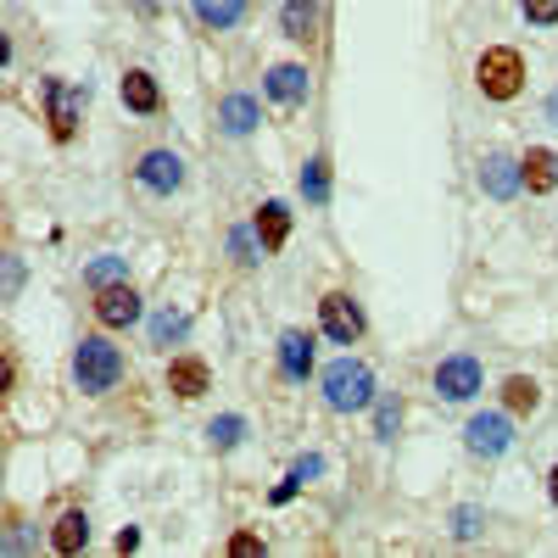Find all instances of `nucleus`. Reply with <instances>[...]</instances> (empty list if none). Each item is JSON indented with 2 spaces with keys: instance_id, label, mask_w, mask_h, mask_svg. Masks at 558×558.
Here are the masks:
<instances>
[{
  "instance_id": "obj_21",
  "label": "nucleus",
  "mask_w": 558,
  "mask_h": 558,
  "mask_svg": "<svg viewBox=\"0 0 558 558\" xmlns=\"http://www.w3.org/2000/svg\"><path fill=\"white\" fill-rule=\"evenodd\" d=\"M502 408H508V413H536V408H542V386H536L531 375H508V380H502Z\"/></svg>"
},
{
  "instance_id": "obj_36",
  "label": "nucleus",
  "mask_w": 558,
  "mask_h": 558,
  "mask_svg": "<svg viewBox=\"0 0 558 558\" xmlns=\"http://www.w3.org/2000/svg\"><path fill=\"white\" fill-rule=\"evenodd\" d=\"M547 123L558 129V89H553V96H547Z\"/></svg>"
},
{
  "instance_id": "obj_32",
  "label": "nucleus",
  "mask_w": 558,
  "mask_h": 558,
  "mask_svg": "<svg viewBox=\"0 0 558 558\" xmlns=\"http://www.w3.org/2000/svg\"><path fill=\"white\" fill-rule=\"evenodd\" d=\"M17 291H23V263L7 257V296H17Z\"/></svg>"
},
{
  "instance_id": "obj_31",
  "label": "nucleus",
  "mask_w": 558,
  "mask_h": 558,
  "mask_svg": "<svg viewBox=\"0 0 558 558\" xmlns=\"http://www.w3.org/2000/svg\"><path fill=\"white\" fill-rule=\"evenodd\" d=\"M229 553H235V558H257L263 542H257V536H235V542H229Z\"/></svg>"
},
{
  "instance_id": "obj_24",
  "label": "nucleus",
  "mask_w": 558,
  "mask_h": 558,
  "mask_svg": "<svg viewBox=\"0 0 558 558\" xmlns=\"http://www.w3.org/2000/svg\"><path fill=\"white\" fill-rule=\"evenodd\" d=\"M402 413H408V408H402V397H397V391H380V397H375V436H380V441H397Z\"/></svg>"
},
{
  "instance_id": "obj_28",
  "label": "nucleus",
  "mask_w": 558,
  "mask_h": 558,
  "mask_svg": "<svg viewBox=\"0 0 558 558\" xmlns=\"http://www.w3.org/2000/svg\"><path fill=\"white\" fill-rule=\"evenodd\" d=\"M520 12H525V23L553 28V23H558V0H520Z\"/></svg>"
},
{
  "instance_id": "obj_15",
  "label": "nucleus",
  "mask_w": 558,
  "mask_h": 558,
  "mask_svg": "<svg viewBox=\"0 0 558 558\" xmlns=\"http://www.w3.org/2000/svg\"><path fill=\"white\" fill-rule=\"evenodd\" d=\"M279 375L296 380V386L313 375V336L307 330H286V336H279Z\"/></svg>"
},
{
  "instance_id": "obj_30",
  "label": "nucleus",
  "mask_w": 558,
  "mask_h": 558,
  "mask_svg": "<svg viewBox=\"0 0 558 558\" xmlns=\"http://www.w3.org/2000/svg\"><path fill=\"white\" fill-rule=\"evenodd\" d=\"M324 470H330V463H324V452H302V458L291 463V475H296L302 486H307V481H318Z\"/></svg>"
},
{
  "instance_id": "obj_18",
  "label": "nucleus",
  "mask_w": 558,
  "mask_h": 558,
  "mask_svg": "<svg viewBox=\"0 0 558 558\" xmlns=\"http://www.w3.org/2000/svg\"><path fill=\"white\" fill-rule=\"evenodd\" d=\"M279 34L291 45H313L318 39V0H286V12H279Z\"/></svg>"
},
{
  "instance_id": "obj_16",
  "label": "nucleus",
  "mask_w": 558,
  "mask_h": 558,
  "mask_svg": "<svg viewBox=\"0 0 558 558\" xmlns=\"http://www.w3.org/2000/svg\"><path fill=\"white\" fill-rule=\"evenodd\" d=\"M520 168H525V191L531 196H553L558 191V151L553 146H531L520 157Z\"/></svg>"
},
{
  "instance_id": "obj_22",
  "label": "nucleus",
  "mask_w": 558,
  "mask_h": 558,
  "mask_svg": "<svg viewBox=\"0 0 558 558\" xmlns=\"http://www.w3.org/2000/svg\"><path fill=\"white\" fill-rule=\"evenodd\" d=\"M302 196H307V207H324L330 202V157H307V168H302Z\"/></svg>"
},
{
  "instance_id": "obj_14",
  "label": "nucleus",
  "mask_w": 558,
  "mask_h": 558,
  "mask_svg": "<svg viewBox=\"0 0 558 558\" xmlns=\"http://www.w3.org/2000/svg\"><path fill=\"white\" fill-rule=\"evenodd\" d=\"M168 391H173V397H184V402L207 397V391H213V368H207L202 357H191V352L173 357V363H168Z\"/></svg>"
},
{
  "instance_id": "obj_23",
  "label": "nucleus",
  "mask_w": 558,
  "mask_h": 558,
  "mask_svg": "<svg viewBox=\"0 0 558 558\" xmlns=\"http://www.w3.org/2000/svg\"><path fill=\"white\" fill-rule=\"evenodd\" d=\"M129 279V257H96V263H84V286L89 291H107V286H123Z\"/></svg>"
},
{
  "instance_id": "obj_9",
  "label": "nucleus",
  "mask_w": 558,
  "mask_h": 558,
  "mask_svg": "<svg viewBox=\"0 0 558 558\" xmlns=\"http://www.w3.org/2000/svg\"><path fill=\"white\" fill-rule=\"evenodd\" d=\"M263 96L274 101V107H307V96H313V73L302 68V62H274L268 73H263Z\"/></svg>"
},
{
  "instance_id": "obj_4",
  "label": "nucleus",
  "mask_w": 558,
  "mask_h": 558,
  "mask_svg": "<svg viewBox=\"0 0 558 558\" xmlns=\"http://www.w3.org/2000/svg\"><path fill=\"white\" fill-rule=\"evenodd\" d=\"M430 386H436V397H441V402H475V397L486 391V368H481V357H475V352H452V357H441V363H436Z\"/></svg>"
},
{
  "instance_id": "obj_19",
  "label": "nucleus",
  "mask_w": 558,
  "mask_h": 558,
  "mask_svg": "<svg viewBox=\"0 0 558 558\" xmlns=\"http://www.w3.org/2000/svg\"><path fill=\"white\" fill-rule=\"evenodd\" d=\"M257 241H263V252H279V246H286L291 241V207L286 202H263L257 207Z\"/></svg>"
},
{
  "instance_id": "obj_27",
  "label": "nucleus",
  "mask_w": 558,
  "mask_h": 558,
  "mask_svg": "<svg viewBox=\"0 0 558 558\" xmlns=\"http://www.w3.org/2000/svg\"><path fill=\"white\" fill-rule=\"evenodd\" d=\"M252 235H257V229H241V223L229 229V257H235L241 268H257V263L268 257V252H263V241H252Z\"/></svg>"
},
{
  "instance_id": "obj_10",
  "label": "nucleus",
  "mask_w": 558,
  "mask_h": 558,
  "mask_svg": "<svg viewBox=\"0 0 558 558\" xmlns=\"http://www.w3.org/2000/svg\"><path fill=\"white\" fill-rule=\"evenodd\" d=\"M481 191H486L492 202H514V196L525 191V168H520V157L486 151V157H481Z\"/></svg>"
},
{
  "instance_id": "obj_17",
  "label": "nucleus",
  "mask_w": 558,
  "mask_h": 558,
  "mask_svg": "<svg viewBox=\"0 0 558 558\" xmlns=\"http://www.w3.org/2000/svg\"><path fill=\"white\" fill-rule=\"evenodd\" d=\"M246 7H252V0H191L196 23H202V28H213V34L241 28V23H246Z\"/></svg>"
},
{
  "instance_id": "obj_3",
  "label": "nucleus",
  "mask_w": 558,
  "mask_h": 558,
  "mask_svg": "<svg viewBox=\"0 0 558 558\" xmlns=\"http://www.w3.org/2000/svg\"><path fill=\"white\" fill-rule=\"evenodd\" d=\"M475 84H481L486 101H514L525 89V57L514 45H486L481 62H475Z\"/></svg>"
},
{
  "instance_id": "obj_20",
  "label": "nucleus",
  "mask_w": 558,
  "mask_h": 558,
  "mask_svg": "<svg viewBox=\"0 0 558 558\" xmlns=\"http://www.w3.org/2000/svg\"><path fill=\"white\" fill-rule=\"evenodd\" d=\"M51 547H57L62 558H78V553L89 547V514H84V508H68V514L51 525Z\"/></svg>"
},
{
  "instance_id": "obj_8",
  "label": "nucleus",
  "mask_w": 558,
  "mask_h": 558,
  "mask_svg": "<svg viewBox=\"0 0 558 558\" xmlns=\"http://www.w3.org/2000/svg\"><path fill=\"white\" fill-rule=\"evenodd\" d=\"M134 179H140V191H151V196H173V191H184V157L157 146L134 162Z\"/></svg>"
},
{
  "instance_id": "obj_11",
  "label": "nucleus",
  "mask_w": 558,
  "mask_h": 558,
  "mask_svg": "<svg viewBox=\"0 0 558 558\" xmlns=\"http://www.w3.org/2000/svg\"><path fill=\"white\" fill-rule=\"evenodd\" d=\"M257 123H263V107H257V96H246V89H229V96L218 101V129L229 140L257 134Z\"/></svg>"
},
{
  "instance_id": "obj_7",
  "label": "nucleus",
  "mask_w": 558,
  "mask_h": 558,
  "mask_svg": "<svg viewBox=\"0 0 558 558\" xmlns=\"http://www.w3.org/2000/svg\"><path fill=\"white\" fill-rule=\"evenodd\" d=\"M318 324H324V336H330L336 347H352L363 330H368V318H363V307L347 296V291H330L318 302Z\"/></svg>"
},
{
  "instance_id": "obj_12",
  "label": "nucleus",
  "mask_w": 558,
  "mask_h": 558,
  "mask_svg": "<svg viewBox=\"0 0 558 558\" xmlns=\"http://www.w3.org/2000/svg\"><path fill=\"white\" fill-rule=\"evenodd\" d=\"M96 318L107 324V330H129V324H140V296H134L129 279H123V286L96 291Z\"/></svg>"
},
{
  "instance_id": "obj_1",
  "label": "nucleus",
  "mask_w": 558,
  "mask_h": 558,
  "mask_svg": "<svg viewBox=\"0 0 558 558\" xmlns=\"http://www.w3.org/2000/svg\"><path fill=\"white\" fill-rule=\"evenodd\" d=\"M318 391H324V402H330L336 413H363V408H375V397H380L375 368L357 363V357H336L318 375Z\"/></svg>"
},
{
  "instance_id": "obj_2",
  "label": "nucleus",
  "mask_w": 558,
  "mask_h": 558,
  "mask_svg": "<svg viewBox=\"0 0 558 558\" xmlns=\"http://www.w3.org/2000/svg\"><path fill=\"white\" fill-rule=\"evenodd\" d=\"M118 380H123V352L107 336H84L73 347V386L84 397H107Z\"/></svg>"
},
{
  "instance_id": "obj_35",
  "label": "nucleus",
  "mask_w": 558,
  "mask_h": 558,
  "mask_svg": "<svg viewBox=\"0 0 558 558\" xmlns=\"http://www.w3.org/2000/svg\"><path fill=\"white\" fill-rule=\"evenodd\" d=\"M547 497H553V508H558V463H553V475H547Z\"/></svg>"
},
{
  "instance_id": "obj_34",
  "label": "nucleus",
  "mask_w": 558,
  "mask_h": 558,
  "mask_svg": "<svg viewBox=\"0 0 558 558\" xmlns=\"http://www.w3.org/2000/svg\"><path fill=\"white\" fill-rule=\"evenodd\" d=\"M296 486H302L296 475H291V481H279V486H274V502H291V497H296Z\"/></svg>"
},
{
  "instance_id": "obj_33",
  "label": "nucleus",
  "mask_w": 558,
  "mask_h": 558,
  "mask_svg": "<svg viewBox=\"0 0 558 558\" xmlns=\"http://www.w3.org/2000/svg\"><path fill=\"white\" fill-rule=\"evenodd\" d=\"M134 547H140V531L123 525V531H118V553H134Z\"/></svg>"
},
{
  "instance_id": "obj_5",
  "label": "nucleus",
  "mask_w": 558,
  "mask_h": 558,
  "mask_svg": "<svg viewBox=\"0 0 558 558\" xmlns=\"http://www.w3.org/2000/svg\"><path fill=\"white\" fill-rule=\"evenodd\" d=\"M39 96H45V123H51V140H57V146H68V140L78 134V112H84L89 89H78L68 78H45Z\"/></svg>"
},
{
  "instance_id": "obj_25",
  "label": "nucleus",
  "mask_w": 558,
  "mask_h": 558,
  "mask_svg": "<svg viewBox=\"0 0 558 558\" xmlns=\"http://www.w3.org/2000/svg\"><path fill=\"white\" fill-rule=\"evenodd\" d=\"M184 336H191V313L162 307V313L151 318V347H173V341H184Z\"/></svg>"
},
{
  "instance_id": "obj_29",
  "label": "nucleus",
  "mask_w": 558,
  "mask_h": 558,
  "mask_svg": "<svg viewBox=\"0 0 558 558\" xmlns=\"http://www.w3.org/2000/svg\"><path fill=\"white\" fill-rule=\"evenodd\" d=\"M452 536H458V542H475V536H481V508L463 502L458 514H452Z\"/></svg>"
},
{
  "instance_id": "obj_6",
  "label": "nucleus",
  "mask_w": 558,
  "mask_h": 558,
  "mask_svg": "<svg viewBox=\"0 0 558 558\" xmlns=\"http://www.w3.org/2000/svg\"><path fill=\"white\" fill-rule=\"evenodd\" d=\"M463 447H470L475 458H502L508 447H514V418L508 413H475L470 425H463Z\"/></svg>"
},
{
  "instance_id": "obj_26",
  "label": "nucleus",
  "mask_w": 558,
  "mask_h": 558,
  "mask_svg": "<svg viewBox=\"0 0 558 558\" xmlns=\"http://www.w3.org/2000/svg\"><path fill=\"white\" fill-rule=\"evenodd\" d=\"M207 441H213L218 452H229V447H241V441H246V418H241V413H218L213 425H207Z\"/></svg>"
},
{
  "instance_id": "obj_13",
  "label": "nucleus",
  "mask_w": 558,
  "mask_h": 558,
  "mask_svg": "<svg viewBox=\"0 0 558 558\" xmlns=\"http://www.w3.org/2000/svg\"><path fill=\"white\" fill-rule=\"evenodd\" d=\"M118 96H123V107L140 112V118H157V112H162V84H157L146 68H129L123 84H118Z\"/></svg>"
}]
</instances>
